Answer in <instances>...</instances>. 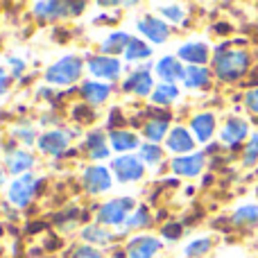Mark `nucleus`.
<instances>
[{
	"label": "nucleus",
	"instance_id": "obj_26",
	"mask_svg": "<svg viewBox=\"0 0 258 258\" xmlns=\"http://www.w3.org/2000/svg\"><path fill=\"white\" fill-rule=\"evenodd\" d=\"M168 132V122L165 120H150L145 125V138H150L152 143H159Z\"/></svg>",
	"mask_w": 258,
	"mask_h": 258
},
{
	"label": "nucleus",
	"instance_id": "obj_13",
	"mask_svg": "<svg viewBox=\"0 0 258 258\" xmlns=\"http://www.w3.org/2000/svg\"><path fill=\"white\" fill-rule=\"evenodd\" d=\"M125 91H134L138 95H147L152 91V77H150V71L147 68H141L136 71L132 77L125 82Z\"/></svg>",
	"mask_w": 258,
	"mask_h": 258
},
{
	"label": "nucleus",
	"instance_id": "obj_37",
	"mask_svg": "<svg viewBox=\"0 0 258 258\" xmlns=\"http://www.w3.org/2000/svg\"><path fill=\"white\" fill-rule=\"evenodd\" d=\"M161 12H163L168 18H172V21H181V18H183L181 7H177V5H170V7H161Z\"/></svg>",
	"mask_w": 258,
	"mask_h": 258
},
{
	"label": "nucleus",
	"instance_id": "obj_20",
	"mask_svg": "<svg viewBox=\"0 0 258 258\" xmlns=\"http://www.w3.org/2000/svg\"><path fill=\"white\" fill-rule=\"evenodd\" d=\"M32 163H34V159H32L27 152H12V154L7 156V168L12 174L25 172L27 168H32Z\"/></svg>",
	"mask_w": 258,
	"mask_h": 258
},
{
	"label": "nucleus",
	"instance_id": "obj_21",
	"mask_svg": "<svg viewBox=\"0 0 258 258\" xmlns=\"http://www.w3.org/2000/svg\"><path fill=\"white\" fill-rule=\"evenodd\" d=\"M111 145L116 147L118 152H127L134 150L138 145V138L134 136L132 132H120V129H113L111 132Z\"/></svg>",
	"mask_w": 258,
	"mask_h": 258
},
{
	"label": "nucleus",
	"instance_id": "obj_11",
	"mask_svg": "<svg viewBox=\"0 0 258 258\" xmlns=\"http://www.w3.org/2000/svg\"><path fill=\"white\" fill-rule=\"evenodd\" d=\"M68 134H63V132H48V134H43V136L39 138V147L45 152V154H52V156H59L63 150H66V145H68Z\"/></svg>",
	"mask_w": 258,
	"mask_h": 258
},
{
	"label": "nucleus",
	"instance_id": "obj_22",
	"mask_svg": "<svg viewBox=\"0 0 258 258\" xmlns=\"http://www.w3.org/2000/svg\"><path fill=\"white\" fill-rule=\"evenodd\" d=\"M129 43H132L129 34H125V32H113V34L102 43V52H111V54L122 52V50H127Z\"/></svg>",
	"mask_w": 258,
	"mask_h": 258
},
{
	"label": "nucleus",
	"instance_id": "obj_45",
	"mask_svg": "<svg viewBox=\"0 0 258 258\" xmlns=\"http://www.w3.org/2000/svg\"><path fill=\"white\" fill-rule=\"evenodd\" d=\"M0 183H3V170H0Z\"/></svg>",
	"mask_w": 258,
	"mask_h": 258
},
{
	"label": "nucleus",
	"instance_id": "obj_12",
	"mask_svg": "<svg viewBox=\"0 0 258 258\" xmlns=\"http://www.w3.org/2000/svg\"><path fill=\"white\" fill-rule=\"evenodd\" d=\"M156 73H159V77H163L165 82H177V80H183V68L181 63L177 61V57H163L159 63H156Z\"/></svg>",
	"mask_w": 258,
	"mask_h": 258
},
{
	"label": "nucleus",
	"instance_id": "obj_3",
	"mask_svg": "<svg viewBox=\"0 0 258 258\" xmlns=\"http://www.w3.org/2000/svg\"><path fill=\"white\" fill-rule=\"evenodd\" d=\"M39 186H41V181L34 174H23L21 179H16V181L9 186V200L16 206H27Z\"/></svg>",
	"mask_w": 258,
	"mask_h": 258
},
{
	"label": "nucleus",
	"instance_id": "obj_34",
	"mask_svg": "<svg viewBox=\"0 0 258 258\" xmlns=\"http://www.w3.org/2000/svg\"><path fill=\"white\" fill-rule=\"evenodd\" d=\"M71 258H100V251H95L93 247H75V254Z\"/></svg>",
	"mask_w": 258,
	"mask_h": 258
},
{
	"label": "nucleus",
	"instance_id": "obj_4",
	"mask_svg": "<svg viewBox=\"0 0 258 258\" xmlns=\"http://www.w3.org/2000/svg\"><path fill=\"white\" fill-rule=\"evenodd\" d=\"M134 206L132 197H125V200H111L100 209V222L104 224H122L127 220V211Z\"/></svg>",
	"mask_w": 258,
	"mask_h": 258
},
{
	"label": "nucleus",
	"instance_id": "obj_28",
	"mask_svg": "<svg viewBox=\"0 0 258 258\" xmlns=\"http://www.w3.org/2000/svg\"><path fill=\"white\" fill-rule=\"evenodd\" d=\"M258 220V206H242L236 211L233 222L236 224H247V222H256Z\"/></svg>",
	"mask_w": 258,
	"mask_h": 258
},
{
	"label": "nucleus",
	"instance_id": "obj_31",
	"mask_svg": "<svg viewBox=\"0 0 258 258\" xmlns=\"http://www.w3.org/2000/svg\"><path fill=\"white\" fill-rule=\"evenodd\" d=\"M141 156L145 161H150V163H156V161H161V147L156 145H141Z\"/></svg>",
	"mask_w": 258,
	"mask_h": 258
},
{
	"label": "nucleus",
	"instance_id": "obj_1",
	"mask_svg": "<svg viewBox=\"0 0 258 258\" xmlns=\"http://www.w3.org/2000/svg\"><path fill=\"white\" fill-rule=\"evenodd\" d=\"M247 68H249V54L247 52H222V50H218V54H215V73L224 82L238 80L247 73Z\"/></svg>",
	"mask_w": 258,
	"mask_h": 258
},
{
	"label": "nucleus",
	"instance_id": "obj_29",
	"mask_svg": "<svg viewBox=\"0 0 258 258\" xmlns=\"http://www.w3.org/2000/svg\"><path fill=\"white\" fill-rule=\"evenodd\" d=\"M82 236H84V240H89V242H109L111 240V233L104 231V229H98V227H86Z\"/></svg>",
	"mask_w": 258,
	"mask_h": 258
},
{
	"label": "nucleus",
	"instance_id": "obj_6",
	"mask_svg": "<svg viewBox=\"0 0 258 258\" xmlns=\"http://www.w3.org/2000/svg\"><path fill=\"white\" fill-rule=\"evenodd\" d=\"M84 186L91 195H98L102 190H109L111 186V177H109V170L102 165H93L84 172Z\"/></svg>",
	"mask_w": 258,
	"mask_h": 258
},
{
	"label": "nucleus",
	"instance_id": "obj_41",
	"mask_svg": "<svg viewBox=\"0 0 258 258\" xmlns=\"http://www.w3.org/2000/svg\"><path fill=\"white\" fill-rule=\"evenodd\" d=\"M14 134H16V136H23V141H25V143L34 141V132H30V129H16Z\"/></svg>",
	"mask_w": 258,
	"mask_h": 258
},
{
	"label": "nucleus",
	"instance_id": "obj_14",
	"mask_svg": "<svg viewBox=\"0 0 258 258\" xmlns=\"http://www.w3.org/2000/svg\"><path fill=\"white\" fill-rule=\"evenodd\" d=\"M247 136V122L240 120V118H231L227 120V125L222 129V141L229 143V145H238L242 138Z\"/></svg>",
	"mask_w": 258,
	"mask_h": 258
},
{
	"label": "nucleus",
	"instance_id": "obj_32",
	"mask_svg": "<svg viewBox=\"0 0 258 258\" xmlns=\"http://www.w3.org/2000/svg\"><path fill=\"white\" fill-rule=\"evenodd\" d=\"M256 159H258V134L251 138L247 150H245V165H254Z\"/></svg>",
	"mask_w": 258,
	"mask_h": 258
},
{
	"label": "nucleus",
	"instance_id": "obj_10",
	"mask_svg": "<svg viewBox=\"0 0 258 258\" xmlns=\"http://www.w3.org/2000/svg\"><path fill=\"white\" fill-rule=\"evenodd\" d=\"M138 30H141L147 39L154 41V43H163V41L168 39V25L161 23L159 18H154V16H145L143 21H138Z\"/></svg>",
	"mask_w": 258,
	"mask_h": 258
},
{
	"label": "nucleus",
	"instance_id": "obj_39",
	"mask_svg": "<svg viewBox=\"0 0 258 258\" xmlns=\"http://www.w3.org/2000/svg\"><path fill=\"white\" fill-rule=\"evenodd\" d=\"M9 63H12V73H14V77H18L23 71H25V66H23L21 59H14V57H12V59H9Z\"/></svg>",
	"mask_w": 258,
	"mask_h": 258
},
{
	"label": "nucleus",
	"instance_id": "obj_42",
	"mask_svg": "<svg viewBox=\"0 0 258 258\" xmlns=\"http://www.w3.org/2000/svg\"><path fill=\"white\" fill-rule=\"evenodd\" d=\"M84 7H86L84 3H66V14L68 12H71V14H80Z\"/></svg>",
	"mask_w": 258,
	"mask_h": 258
},
{
	"label": "nucleus",
	"instance_id": "obj_16",
	"mask_svg": "<svg viewBox=\"0 0 258 258\" xmlns=\"http://www.w3.org/2000/svg\"><path fill=\"white\" fill-rule=\"evenodd\" d=\"M109 84H98V82H84L82 84V95H84V100L89 104H100L107 100L109 95Z\"/></svg>",
	"mask_w": 258,
	"mask_h": 258
},
{
	"label": "nucleus",
	"instance_id": "obj_38",
	"mask_svg": "<svg viewBox=\"0 0 258 258\" xmlns=\"http://www.w3.org/2000/svg\"><path fill=\"white\" fill-rule=\"evenodd\" d=\"M247 107H249L254 113H258V89L247 93Z\"/></svg>",
	"mask_w": 258,
	"mask_h": 258
},
{
	"label": "nucleus",
	"instance_id": "obj_5",
	"mask_svg": "<svg viewBox=\"0 0 258 258\" xmlns=\"http://www.w3.org/2000/svg\"><path fill=\"white\" fill-rule=\"evenodd\" d=\"M113 170L118 181H136L143 177V161L136 156H118L113 161Z\"/></svg>",
	"mask_w": 258,
	"mask_h": 258
},
{
	"label": "nucleus",
	"instance_id": "obj_2",
	"mask_svg": "<svg viewBox=\"0 0 258 258\" xmlns=\"http://www.w3.org/2000/svg\"><path fill=\"white\" fill-rule=\"evenodd\" d=\"M82 75V61L77 57H63L61 61H57L54 66L48 68L45 80L50 84H73L77 77Z\"/></svg>",
	"mask_w": 258,
	"mask_h": 258
},
{
	"label": "nucleus",
	"instance_id": "obj_9",
	"mask_svg": "<svg viewBox=\"0 0 258 258\" xmlns=\"http://www.w3.org/2000/svg\"><path fill=\"white\" fill-rule=\"evenodd\" d=\"M89 71L98 77H104V80H116L118 73H120V63L111 57H91L89 59Z\"/></svg>",
	"mask_w": 258,
	"mask_h": 258
},
{
	"label": "nucleus",
	"instance_id": "obj_23",
	"mask_svg": "<svg viewBox=\"0 0 258 258\" xmlns=\"http://www.w3.org/2000/svg\"><path fill=\"white\" fill-rule=\"evenodd\" d=\"M183 82H186L190 89H195V86H206L209 84V71L202 66H188L186 73H183Z\"/></svg>",
	"mask_w": 258,
	"mask_h": 258
},
{
	"label": "nucleus",
	"instance_id": "obj_44",
	"mask_svg": "<svg viewBox=\"0 0 258 258\" xmlns=\"http://www.w3.org/2000/svg\"><path fill=\"white\" fill-rule=\"evenodd\" d=\"M43 227H45V224H41V222H32L30 227H27V231H30V233H36V231H41Z\"/></svg>",
	"mask_w": 258,
	"mask_h": 258
},
{
	"label": "nucleus",
	"instance_id": "obj_24",
	"mask_svg": "<svg viewBox=\"0 0 258 258\" xmlns=\"http://www.w3.org/2000/svg\"><path fill=\"white\" fill-rule=\"evenodd\" d=\"M34 12L41 18H54L59 14H66V3H36Z\"/></svg>",
	"mask_w": 258,
	"mask_h": 258
},
{
	"label": "nucleus",
	"instance_id": "obj_40",
	"mask_svg": "<svg viewBox=\"0 0 258 258\" xmlns=\"http://www.w3.org/2000/svg\"><path fill=\"white\" fill-rule=\"evenodd\" d=\"M122 120H125V118L120 116V109H113V111H111V118H109V125L116 127V125H120Z\"/></svg>",
	"mask_w": 258,
	"mask_h": 258
},
{
	"label": "nucleus",
	"instance_id": "obj_8",
	"mask_svg": "<svg viewBox=\"0 0 258 258\" xmlns=\"http://www.w3.org/2000/svg\"><path fill=\"white\" fill-rule=\"evenodd\" d=\"M202 168H204V154H200V152L190 156H177L172 161L174 174H183V177H195V174H200Z\"/></svg>",
	"mask_w": 258,
	"mask_h": 258
},
{
	"label": "nucleus",
	"instance_id": "obj_19",
	"mask_svg": "<svg viewBox=\"0 0 258 258\" xmlns=\"http://www.w3.org/2000/svg\"><path fill=\"white\" fill-rule=\"evenodd\" d=\"M84 147L91 154V159H107L109 156V150H107V145H104V134H100V132L86 136Z\"/></svg>",
	"mask_w": 258,
	"mask_h": 258
},
{
	"label": "nucleus",
	"instance_id": "obj_25",
	"mask_svg": "<svg viewBox=\"0 0 258 258\" xmlns=\"http://www.w3.org/2000/svg\"><path fill=\"white\" fill-rule=\"evenodd\" d=\"M179 95V91H177V86L174 84H159V89L154 91V95H152V100H154L156 104H170L174 98Z\"/></svg>",
	"mask_w": 258,
	"mask_h": 258
},
{
	"label": "nucleus",
	"instance_id": "obj_17",
	"mask_svg": "<svg viewBox=\"0 0 258 258\" xmlns=\"http://www.w3.org/2000/svg\"><path fill=\"white\" fill-rule=\"evenodd\" d=\"M179 57L197 66V63H204L209 59V48L204 43H186L183 48H179Z\"/></svg>",
	"mask_w": 258,
	"mask_h": 258
},
{
	"label": "nucleus",
	"instance_id": "obj_43",
	"mask_svg": "<svg viewBox=\"0 0 258 258\" xmlns=\"http://www.w3.org/2000/svg\"><path fill=\"white\" fill-rule=\"evenodd\" d=\"M7 86H9V80H7V75H5V71L0 68V95L7 91Z\"/></svg>",
	"mask_w": 258,
	"mask_h": 258
},
{
	"label": "nucleus",
	"instance_id": "obj_33",
	"mask_svg": "<svg viewBox=\"0 0 258 258\" xmlns=\"http://www.w3.org/2000/svg\"><path fill=\"white\" fill-rule=\"evenodd\" d=\"M147 224H150V213H147V209H138L136 215L129 220V227H132V229H136V227H147Z\"/></svg>",
	"mask_w": 258,
	"mask_h": 258
},
{
	"label": "nucleus",
	"instance_id": "obj_27",
	"mask_svg": "<svg viewBox=\"0 0 258 258\" xmlns=\"http://www.w3.org/2000/svg\"><path fill=\"white\" fill-rule=\"evenodd\" d=\"M150 54H152L150 45L143 43V41H136V39H132V43H129L125 50L127 59H145V57H150Z\"/></svg>",
	"mask_w": 258,
	"mask_h": 258
},
{
	"label": "nucleus",
	"instance_id": "obj_30",
	"mask_svg": "<svg viewBox=\"0 0 258 258\" xmlns=\"http://www.w3.org/2000/svg\"><path fill=\"white\" fill-rule=\"evenodd\" d=\"M209 249H211V240H209V238H200V240H192L190 245L186 247V256L197 258V256L206 254Z\"/></svg>",
	"mask_w": 258,
	"mask_h": 258
},
{
	"label": "nucleus",
	"instance_id": "obj_35",
	"mask_svg": "<svg viewBox=\"0 0 258 258\" xmlns=\"http://www.w3.org/2000/svg\"><path fill=\"white\" fill-rule=\"evenodd\" d=\"M161 233H163V238H168V240H177V238L181 236V227H179V224H165Z\"/></svg>",
	"mask_w": 258,
	"mask_h": 258
},
{
	"label": "nucleus",
	"instance_id": "obj_18",
	"mask_svg": "<svg viewBox=\"0 0 258 258\" xmlns=\"http://www.w3.org/2000/svg\"><path fill=\"white\" fill-rule=\"evenodd\" d=\"M192 145H195V141H192L190 134H188L183 127H177V129H172V132H170L168 147L172 152H188V150H192Z\"/></svg>",
	"mask_w": 258,
	"mask_h": 258
},
{
	"label": "nucleus",
	"instance_id": "obj_15",
	"mask_svg": "<svg viewBox=\"0 0 258 258\" xmlns=\"http://www.w3.org/2000/svg\"><path fill=\"white\" fill-rule=\"evenodd\" d=\"M190 127H192V132H195L197 141L206 143L211 136H213V129H215V118L211 116V113H200V116H195V118H192Z\"/></svg>",
	"mask_w": 258,
	"mask_h": 258
},
{
	"label": "nucleus",
	"instance_id": "obj_36",
	"mask_svg": "<svg viewBox=\"0 0 258 258\" xmlns=\"http://www.w3.org/2000/svg\"><path fill=\"white\" fill-rule=\"evenodd\" d=\"M73 118L80 122H91V118H93V113L86 109V104H82V107H77L75 111H73Z\"/></svg>",
	"mask_w": 258,
	"mask_h": 258
},
{
	"label": "nucleus",
	"instance_id": "obj_7",
	"mask_svg": "<svg viewBox=\"0 0 258 258\" xmlns=\"http://www.w3.org/2000/svg\"><path fill=\"white\" fill-rule=\"evenodd\" d=\"M161 249V242L152 236H138L127 245V254L132 258H152Z\"/></svg>",
	"mask_w": 258,
	"mask_h": 258
}]
</instances>
